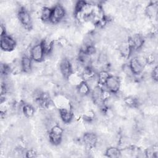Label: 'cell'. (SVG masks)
<instances>
[{
  "label": "cell",
  "instance_id": "obj_21",
  "mask_svg": "<svg viewBox=\"0 0 158 158\" xmlns=\"http://www.w3.org/2000/svg\"><path fill=\"white\" fill-rule=\"evenodd\" d=\"M1 36L6 35V29L5 26L3 25V24L1 25Z\"/></svg>",
  "mask_w": 158,
  "mask_h": 158
},
{
  "label": "cell",
  "instance_id": "obj_2",
  "mask_svg": "<svg viewBox=\"0 0 158 158\" xmlns=\"http://www.w3.org/2000/svg\"><path fill=\"white\" fill-rule=\"evenodd\" d=\"M64 129L59 125L56 124L52 127L49 132V138L51 143L54 146H57L61 143L64 135Z\"/></svg>",
  "mask_w": 158,
  "mask_h": 158
},
{
  "label": "cell",
  "instance_id": "obj_5",
  "mask_svg": "<svg viewBox=\"0 0 158 158\" xmlns=\"http://www.w3.org/2000/svg\"><path fill=\"white\" fill-rule=\"evenodd\" d=\"M16 46V40L9 35H4L1 38V48L4 52H10Z\"/></svg>",
  "mask_w": 158,
  "mask_h": 158
},
{
  "label": "cell",
  "instance_id": "obj_14",
  "mask_svg": "<svg viewBox=\"0 0 158 158\" xmlns=\"http://www.w3.org/2000/svg\"><path fill=\"white\" fill-rule=\"evenodd\" d=\"M52 9L49 7L44 6L40 10V19L44 22H50Z\"/></svg>",
  "mask_w": 158,
  "mask_h": 158
},
{
  "label": "cell",
  "instance_id": "obj_19",
  "mask_svg": "<svg viewBox=\"0 0 158 158\" xmlns=\"http://www.w3.org/2000/svg\"><path fill=\"white\" fill-rule=\"evenodd\" d=\"M151 77L154 81H157L158 78V71H157V66H155L153 67L151 72Z\"/></svg>",
  "mask_w": 158,
  "mask_h": 158
},
{
  "label": "cell",
  "instance_id": "obj_15",
  "mask_svg": "<svg viewBox=\"0 0 158 158\" xmlns=\"http://www.w3.org/2000/svg\"><path fill=\"white\" fill-rule=\"evenodd\" d=\"M110 75L109 74V72L105 70H102L99 72V73L97 75L98 78V85L100 86H103L105 85L106 82L108 78L109 77Z\"/></svg>",
  "mask_w": 158,
  "mask_h": 158
},
{
  "label": "cell",
  "instance_id": "obj_7",
  "mask_svg": "<svg viewBox=\"0 0 158 158\" xmlns=\"http://www.w3.org/2000/svg\"><path fill=\"white\" fill-rule=\"evenodd\" d=\"M59 70L64 78H67L73 73L72 64L70 60L64 57L61 59L59 64Z\"/></svg>",
  "mask_w": 158,
  "mask_h": 158
},
{
  "label": "cell",
  "instance_id": "obj_20",
  "mask_svg": "<svg viewBox=\"0 0 158 158\" xmlns=\"http://www.w3.org/2000/svg\"><path fill=\"white\" fill-rule=\"evenodd\" d=\"M26 157H28V158H33V157H37V152L33 149H29L26 152Z\"/></svg>",
  "mask_w": 158,
  "mask_h": 158
},
{
  "label": "cell",
  "instance_id": "obj_4",
  "mask_svg": "<svg viewBox=\"0 0 158 158\" xmlns=\"http://www.w3.org/2000/svg\"><path fill=\"white\" fill-rule=\"evenodd\" d=\"M30 56L33 62H41L44 59L45 53L41 42L31 47Z\"/></svg>",
  "mask_w": 158,
  "mask_h": 158
},
{
  "label": "cell",
  "instance_id": "obj_16",
  "mask_svg": "<svg viewBox=\"0 0 158 158\" xmlns=\"http://www.w3.org/2000/svg\"><path fill=\"white\" fill-rule=\"evenodd\" d=\"M22 112L25 117L30 118L34 115L35 109L32 105L30 104H24L22 107Z\"/></svg>",
  "mask_w": 158,
  "mask_h": 158
},
{
  "label": "cell",
  "instance_id": "obj_13",
  "mask_svg": "<svg viewBox=\"0 0 158 158\" xmlns=\"http://www.w3.org/2000/svg\"><path fill=\"white\" fill-rule=\"evenodd\" d=\"M105 154L107 157L117 158L121 157L122 152L118 148L111 146L106 148L105 151Z\"/></svg>",
  "mask_w": 158,
  "mask_h": 158
},
{
  "label": "cell",
  "instance_id": "obj_12",
  "mask_svg": "<svg viewBox=\"0 0 158 158\" xmlns=\"http://www.w3.org/2000/svg\"><path fill=\"white\" fill-rule=\"evenodd\" d=\"M76 90L77 93L79 94V96L83 97V96H88L90 92H91V89L87 83L85 81H81L77 87H76Z\"/></svg>",
  "mask_w": 158,
  "mask_h": 158
},
{
  "label": "cell",
  "instance_id": "obj_17",
  "mask_svg": "<svg viewBox=\"0 0 158 158\" xmlns=\"http://www.w3.org/2000/svg\"><path fill=\"white\" fill-rule=\"evenodd\" d=\"M124 102L125 104L130 107H135L138 106L139 102L138 98L133 96H127L124 99Z\"/></svg>",
  "mask_w": 158,
  "mask_h": 158
},
{
  "label": "cell",
  "instance_id": "obj_18",
  "mask_svg": "<svg viewBox=\"0 0 158 158\" xmlns=\"http://www.w3.org/2000/svg\"><path fill=\"white\" fill-rule=\"evenodd\" d=\"M146 65H152L156 60V55L153 52H148L145 56Z\"/></svg>",
  "mask_w": 158,
  "mask_h": 158
},
{
  "label": "cell",
  "instance_id": "obj_10",
  "mask_svg": "<svg viewBox=\"0 0 158 158\" xmlns=\"http://www.w3.org/2000/svg\"><path fill=\"white\" fill-rule=\"evenodd\" d=\"M59 114L60 119L65 124L70 123L74 117L73 110L70 108L59 109Z\"/></svg>",
  "mask_w": 158,
  "mask_h": 158
},
{
  "label": "cell",
  "instance_id": "obj_1",
  "mask_svg": "<svg viewBox=\"0 0 158 158\" xmlns=\"http://www.w3.org/2000/svg\"><path fill=\"white\" fill-rule=\"evenodd\" d=\"M17 19L20 23L27 30H30L33 25L32 17L29 11H28L24 7H22L18 11Z\"/></svg>",
  "mask_w": 158,
  "mask_h": 158
},
{
  "label": "cell",
  "instance_id": "obj_9",
  "mask_svg": "<svg viewBox=\"0 0 158 158\" xmlns=\"http://www.w3.org/2000/svg\"><path fill=\"white\" fill-rule=\"evenodd\" d=\"M128 65L134 75H139L141 74L144 69V67L139 61L136 56H135L130 59Z\"/></svg>",
  "mask_w": 158,
  "mask_h": 158
},
{
  "label": "cell",
  "instance_id": "obj_6",
  "mask_svg": "<svg viewBox=\"0 0 158 158\" xmlns=\"http://www.w3.org/2000/svg\"><path fill=\"white\" fill-rule=\"evenodd\" d=\"M120 85L121 83L119 77L115 75H110L107 80L104 86L112 93H116L119 91Z\"/></svg>",
  "mask_w": 158,
  "mask_h": 158
},
{
  "label": "cell",
  "instance_id": "obj_11",
  "mask_svg": "<svg viewBox=\"0 0 158 158\" xmlns=\"http://www.w3.org/2000/svg\"><path fill=\"white\" fill-rule=\"evenodd\" d=\"M22 71L25 73H30L32 71L33 60L31 57L23 55L20 60Z\"/></svg>",
  "mask_w": 158,
  "mask_h": 158
},
{
  "label": "cell",
  "instance_id": "obj_8",
  "mask_svg": "<svg viewBox=\"0 0 158 158\" xmlns=\"http://www.w3.org/2000/svg\"><path fill=\"white\" fill-rule=\"evenodd\" d=\"M98 136L94 133L88 131L85 133L83 136V141L88 149L94 148L98 141Z\"/></svg>",
  "mask_w": 158,
  "mask_h": 158
},
{
  "label": "cell",
  "instance_id": "obj_3",
  "mask_svg": "<svg viewBox=\"0 0 158 158\" xmlns=\"http://www.w3.org/2000/svg\"><path fill=\"white\" fill-rule=\"evenodd\" d=\"M66 16V10L60 4H57L52 9L50 23L57 24L62 21Z\"/></svg>",
  "mask_w": 158,
  "mask_h": 158
}]
</instances>
